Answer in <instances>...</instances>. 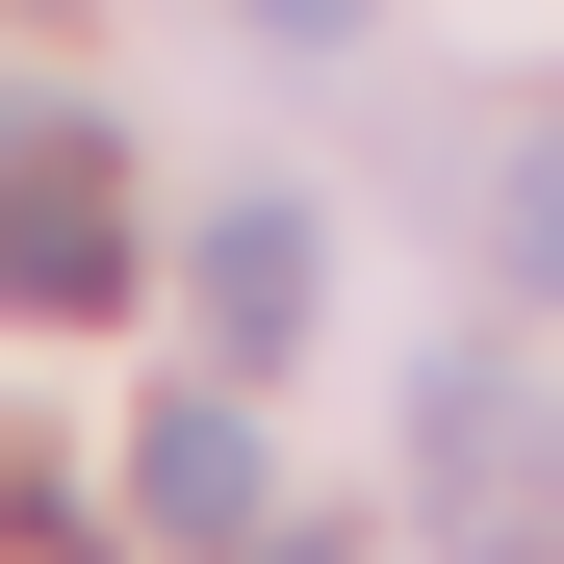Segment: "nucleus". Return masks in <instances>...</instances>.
Returning <instances> with one entry per match:
<instances>
[{
  "label": "nucleus",
  "instance_id": "nucleus-3",
  "mask_svg": "<svg viewBox=\"0 0 564 564\" xmlns=\"http://www.w3.org/2000/svg\"><path fill=\"white\" fill-rule=\"evenodd\" d=\"M180 308H206V359H308V308H334V231H308V206H206Z\"/></svg>",
  "mask_w": 564,
  "mask_h": 564
},
{
  "label": "nucleus",
  "instance_id": "nucleus-7",
  "mask_svg": "<svg viewBox=\"0 0 564 564\" xmlns=\"http://www.w3.org/2000/svg\"><path fill=\"white\" fill-rule=\"evenodd\" d=\"M257 26H282V52H334V26H359V0H257Z\"/></svg>",
  "mask_w": 564,
  "mask_h": 564
},
{
  "label": "nucleus",
  "instance_id": "nucleus-1",
  "mask_svg": "<svg viewBox=\"0 0 564 564\" xmlns=\"http://www.w3.org/2000/svg\"><path fill=\"white\" fill-rule=\"evenodd\" d=\"M0 308L77 334V308H129V180L77 104H0Z\"/></svg>",
  "mask_w": 564,
  "mask_h": 564
},
{
  "label": "nucleus",
  "instance_id": "nucleus-6",
  "mask_svg": "<svg viewBox=\"0 0 564 564\" xmlns=\"http://www.w3.org/2000/svg\"><path fill=\"white\" fill-rule=\"evenodd\" d=\"M231 564H359V539H334V513H257V539H231Z\"/></svg>",
  "mask_w": 564,
  "mask_h": 564
},
{
  "label": "nucleus",
  "instance_id": "nucleus-2",
  "mask_svg": "<svg viewBox=\"0 0 564 564\" xmlns=\"http://www.w3.org/2000/svg\"><path fill=\"white\" fill-rule=\"evenodd\" d=\"M411 462H436V539H462V564H564V462H539V411L488 386V359L411 386Z\"/></svg>",
  "mask_w": 564,
  "mask_h": 564
},
{
  "label": "nucleus",
  "instance_id": "nucleus-5",
  "mask_svg": "<svg viewBox=\"0 0 564 564\" xmlns=\"http://www.w3.org/2000/svg\"><path fill=\"white\" fill-rule=\"evenodd\" d=\"M488 257L564 308V104H539V129H513V180H488Z\"/></svg>",
  "mask_w": 564,
  "mask_h": 564
},
{
  "label": "nucleus",
  "instance_id": "nucleus-4",
  "mask_svg": "<svg viewBox=\"0 0 564 564\" xmlns=\"http://www.w3.org/2000/svg\"><path fill=\"white\" fill-rule=\"evenodd\" d=\"M129 513H154V539H257V513H282V488H257V436H231V386L129 411Z\"/></svg>",
  "mask_w": 564,
  "mask_h": 564
}]
</instances>
